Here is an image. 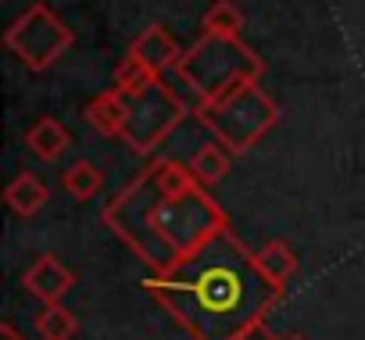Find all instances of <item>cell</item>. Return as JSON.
I'll use <instances>...</instances> for the list:
<instances>
[{
  "label": "cell",
  "mask_w": 365,
  "mask_h": 340,
  "mask_svg": "<svg viewBox=\"0 0 365 340\" xmlns=\"http://www.w3.org/2000/svg\"><path fill=\"white\" fill-rule=\"evenodd\" d=\"M36 333L40 340H72L79 333V319L61 304H43V311L36 315Z\"/></svg>",
  "instance_id": "obj_15"
},
{
  "label": "cell",
  "mask_w": 365,
  "mask_h": 340,
  "mask_svg": "<svg viewBox=\"0 0 365 340\" xmlns=\"http://www.w3.org/2000/svg\"><path fill=\"white\" fill-rule=\"evenodd\" d=\"M230 161H233V154H230V150H226V147L215 140V143H205V147H201V150H197V154L187 161V165L194 168V176H197L205 187H215V183H219V180L230 172Z\"/></svg>",
  "instance_id": "obj_14"
},
{
  "label": "cell",
  "mask_w": 365,
  "mask_h": 340,
  "mask_svg": "<svg viewBox=\"0 0 365 340\" xmlns=\"http://www.w3.org/2000/svg\"><path fill=\"white\" fill-rule=\"evenodd\" d=\"M101 219L154 276L175 272L215 237L230 233L222 205L194 176V168L175 158H154L104 205Z\"/></svg>",
  "instance_id": "obj_1"
},
{
  "label": "cell",
  "mask_w": 365,
  "mask_h": 340,
  "mask_svg": "<svg viewBox=\"0 0 365 340\" xmlns=\"http://www.w3.org/2000/svg\"><path fill=\"white\" fill-rule=\"evenodd\" d=\"M4 47L29 68V72H47L54 68L72 47L76 33L65 19H58L47 4H29L4 33Z\"/></svg>",
  "instance_id": "obj_6"
},
{
  "label": "cell",
  "mask_w": 365,
  "mask_h": 340,
  "mask_svg": "<svg viewBox=\"0 0 365 340\" xmlns=\"http://www.w3.org/2000/svg\"><path fill=\"white\" fill-rule=\"evenodd\" d=\"M22 283H26V290H29L33 297H40L43 304H61V297L76 287V272H72L58 254H40V258L26 269Z\"/></svg>",
  "instance_id": "obj_8"
},
{
  "label": "cell",
  "mask_w": 365,
  "mask_h": 340,
  "mask_svg": "<svg viewBox=\"0 0 365 340\" xmlns=\"http://www.w3.org/2000/svg\"><path fill=\"white\" fill-rule=\"evenodd\" d=\"M61 183H65V190H68L76 201H93V197L104 190V172H101V168H97L93 161L79 158L76 165H68V168H65Z\"/></svg>",
  "instance_id": "obj_13"
},
{
  "label": "cell",
  "mask_w": 365,
  "mask_h": 340,
  "mask_svg": "<svg viewBox=\"0 0 365 340\" xmlns=\"http://www.w3.org/2000/svg\"><path fill=\"white\" fill-rule=\"evenodd\" d=\"M237 340H279V336L269 329V322H265V319H258V322H251V326H247Z\"/></svg>",
  "instance_id": "obj_18"
},
{
  "label": "cell",
  "mask_w": 365,
  "mask_h": 340,
  "mask_svg": "<svg viewBox=\"0 0 365 340\" xmlns=\"http://www.w3.org/2000/svg\"><path fill=\"white\" fill-rule=\"evenodd\" d=\"M125 54H133L140 65H147V72H154V76H165V72H172L175 65H179V58H182V47L175 43V36L168 33V26H161V22H150L133 43H129V51Z\"/></svg>",
  "instance_id": "obj_7"
},
{
  "label": "cell",
  "mask_w": 365,
  "mask_h": 340,
  "mask_svg": "<svg viewBox=\"0 0 365 340\" xmlns=\"http://www.w3.org/2000/svg\"><path fill=\"white\" fill-rule=\"evenodd\" d=\"M26 143H29V150H33L40 161H58V158L68 150L72 133H68L58 118L43 115V118H36V122L26 129Z\"/></svg>",
  "instance_id": "obj_9"
},
{
  "label": "cell",
  "mask_w": 365,
  "mask_h": 340,
  "mask_svg": "<svg viewBox=\"0 0 365 340\" xmlns=\"http://www.w3.org/2000/svg\"><path fill=\"white\" fill-rule=\"evenodd\" d=\"M122 115H125V104H122V93L115 86L101 90L86 108H83V118L101 133V136H118L122 133Z\"/></svg>",
  "instance_id": "obj_12"
},
{
  "label": "cell",
  "mask_w": 365,
  "mask_h": 340,
  "mask_svg": "<svg viewBox=\"0 0 365 340\" xmlns=\"http://www.w3.org/2000/svg\"><path fill=\"white\" fill-rule=\"evenodd\" d=\"M140 287L194 340H237L283 297L233 230L215 237L175 272H150Z\"/></svg>",
  "instance_id": "obj_2"
},
{
  "label": "cell",
  "mask_w": 365,
  "mask_h": 340,
  "mask_svg": "<svg viewBox=\"0 0 365 340\" xmlns=\"http://www.w3.org/2000/svg\"><path fill=\"white\" fill-rule=\"evenodd\" d=\"M4 201H8V208H11L19 219H33V215H40L43 205H47V183H43L40 176H33V172H19V176L8 183Z\"/></svg>",
  "instance_id": "obj_11"
},
{
  "label": "cell",
  "mask_w": 365,
  "mask_h": 340,
  "mask_svg": "<svg viewBox=\"0 0 365 340\" xmlns=\"http://www.w3.org/2000/svg\"><path fill=\"white\" fill-rule=\"evenodd\" d=\"M0 340H26L15 322H0Z\"/></svg>",
  "instance_id": "obj_19"
},
{
  "label": "cell",
  "mask_w": 365,
  "mask_h": 340,
  "mask_svg": "<svg viewBox=\"0 0 365 340\" xmlns=\"http://www.w3.org/2000/svg\"><path fill=\"white\" fill-rule=\"evenodd\" d=\"M150 76H154V72H147V65H140L133 54H125L122 65L115 68L111 86H115V90H129V86H136V83H143V79H150Z\"/></svg>",
  "instance_id": "obj_17"
},
{
  "label": "cell",
  "mask_w": 365,
  "mask_h": 340,
  "mask_svg": "<svg viewBox=\"0 0 365 340\" xmlns=\"http://www.w3.org/2000/svg\"><path fill=\"white\" fill-rule=\"evenodd\" d=\"M201 26H205V33H212V36H240V29H244V11L233 4V0H215V4L205 11Z\"/></svg>",
  "instance_id": "obj_16"
},
{
  "label": "cell",
  "mask_w": 365,
  "mask_h": 340,
  "mask_svg": "<svg viewBox=\"0 0 365 340\" xmlns=\"http://www.w3.org/2000/svg\"><path fill=\"white\" fill-rule=\"evenodd\" d=\"M265 61L240 40V36H212L205 33L194 47L182 51L179 65L172 68L175 86H182L194 104H208L244 83L262 79Z\"/></svg>",
  "instance_id": "obj_3"
},
{
  "label": "cell",
  "mask_w": 365,
  "mask_h": 340,
  "mask_svg": "<svg viewBox=\"0 0 365 340\" xmlns=\"http://www.w3.org/2000/svg\"><path fill=\"white\" fill-rule=\"evenodd\" d=\"M233 158L247 154L276 122H279V104L255 83H244L208 104H197V115H194Z\"/></svg>",
  "instance_id": "obj_4"
},
{
  "label": "cell",
  "mask_w": 365,
  "mask_h": 340,
  "mask_svg": "<svg viewBox=\"0 0 365 340\" xmlns=\"http://www.w3.org/2000/svg\"><path fill=\"white\" fill-rule=\"evenodd\" d=\"M255 262H258L262 276H265L279 294L287 290V283H290L294 272H297V251H294L287 240H269L262 251H255Z\"/></svg>",
  "instance_id": "obj_10"
},
{
  "label": "cell",
  "mask_w": 365,
  "mask_h": 340,
  "mask_svg": "<svg viewBox=\"0 0 365 340\" xmlns=\"http://www.w3.org/2000/svg\"><path fill=\"white\" fill-rule=\"evenodd\" d=\"M287 340H304V336H287Z\"/></svg>",
  "instance_id": "obj_20"
},
{
  "label": "cell",
  "mask_w": 365,
  "mask_h": 340,
  "mask_svg": "<svg viewBox=\"0 0 365 340\" xmlns=\"http://www.w3.org/2000/svg\"><path fill=\"white\" fill-rule=\"evenodd\" d=\"M118 93L125 104L118 140L136 154H150L187 118V101H182V93L172 83H165V76H150V79H143L129 90H118Z\"/></svg>",
  "instance_id": "obj_5"
}]
</instances>
